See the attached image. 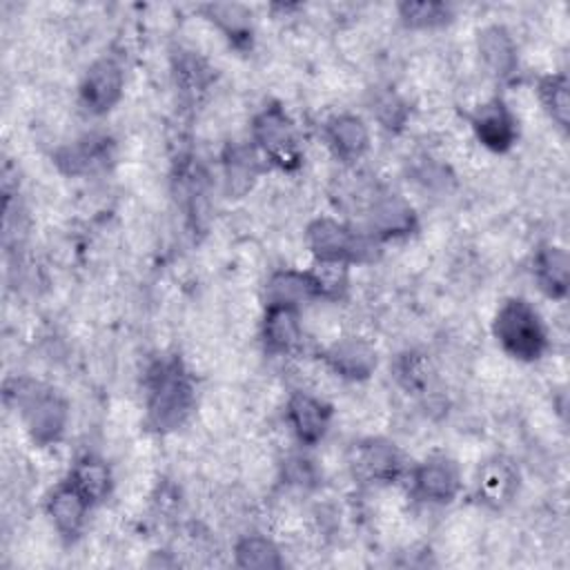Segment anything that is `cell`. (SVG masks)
<instances>
[{
	"label": "cell",
	"instance_id": "6da1fadb",
	"mask_svg": "<svg viewBox=\"0 0 570 570\" xmlns=\"http://www.w3.org/2000/svg\"><path fill=\"white\" fill-rule=\"evenodd\" d=\"M494 336L499 345L519 361H534L548 345L546 325L539 312L523 298L505 301L494 316Z\"/></svg>",
	"mask_w": 570,
	"mask_h": 570
},
{
	"label": "cell",
	"instance_id": "7a4b0ae2",
	"mask_svg": "<svg viewBox=\"0 0 570 570\" xmlns=\"http://www.w3.org/2000/svg\"><path fill=\"white\" fill-rule=\"evenodd\" d=\"M7 396L16 399V407L33 441L47 445L56 441L67 423V403L49 387L20 379L16 381V392L7 390Z\"/></svg>",
	"mask_w": 570,
	"mask_h": 570
},
{
	"label": "cell",
	"instance_id": "3957f363",
	"mask_svg": "<svg viewBox=\"0 0 570 570\" xmlns=\"http://www.w3.org/2000/svg\"><path fill=\"white\" fill-rule=\"evenodd\" d=\"M191 407V387L178 363H160L149 383V423L156 430H171Z\"/></svg>",
	"mask_w": 570,
	"mask_h": 570
},
{
	"label": "cell",
	"instance_id": "277c9868",
	"mask_svg": "<svg viewBox=\"0 0 570 570\" xmlns=\"http://www.w3.org/2000/svg\"><path fill=\"white\" fill-rule=\"evenodd\" d=\"M307 245L318 261L350 263L365 261L372 254V243L367 236L332 218H318L307 227Z\"/></svg>",
	"mask_w": 570,
	"mask_h": 570
},
{
	"label": "cell",
	"instance_id": "5b68a950",
	"mask_svg": "<svg viewBox=\"0 0 570 570\" xmlns=\"http://www.w3.org/2000/svg\"><path fill=\"white\" fill-rule=\"evenodd\" d=\"M252 131H254V140L258 145V149L272 163L281 165L283 169L298 165L301 151H298L296 129H294V122L289 120V116L281 107L263 109L256 116Z\"/></svg>",
	"mask_w": 570,
	"mask_h": 570
},
{
	"label": "cell",
	"instance_id": "8992f818",
	"mask_svg": "<svg viewBox=\"0 0 570 570\" xmlns=\"http://www.w3.org/2000/svg\"><path fill=\"white\" fill-rule=\"evenodd\" d=\"M122 85L125 76L120 65L114 58H100L89 67V71L82 78L80 100L89 111L105 114L118 102Z\"/></svg>",
	"mask_w": 570,
	"mask_h": 570
},
{
	"label": "cell",
	"instance_id": "52a82bcc",
	"mask_svg": "<svg viewBox=\"0 0 570 570\" xmlns=\"http://www.w3.org/2000/svg\"><path fill=\"white\" fill-rule=\"evenodd\" d=\"M459 485V468L448 456H430L414 470V490L425 501L448 503L456 497Z\"/></svg>",
	"mask_w": 570,
	"mask_h": 570
},
{
	"label": "cell",
	"instance_id": "ba28073f",
	"mask_svg": "<svg viewBox=\"0 0 570 570\" xmlns=\"http://www.w3.org/2000/svg\"><path fill=\"white\" fill-rule=\"evenodd\" d=\"M472 129L476 138L492 151H505L517 138V122L503 100L494 98L481 105L472 116Z\"/></svg>",
	"mask_w": 570,
	"mask_h": 570
},
{
	"label": "cell",
	"instance_id": "9c48e42d",
	"mask_svg": "<svg viewBox=\"0 0 570 570\" xmlns=\"http://www.w3.org/2000/svg\"><path fill=\"white\" fill-rule=\"evenodd\" d=\"M330 405L316 396L298 392L287 403V421L303 443L314 445L316 441H321L330 428Z\"/></svg>",
	"mask_w": 570,
	"mask_h": 570
},
{
	"label": "cell",
	"instance_id": "30bf717a",
	"mask_svg": "<svg viewBox=\"0 0 570 570\" xmlns=\"http://www.w3.org/2000/svg\"><path fill=\"white\" fill-rule=\"evenodd\" d=\"M89 508H91L89 499L73 485L71 479L60 483L47 503L53 525L65 537H76L82 530Z\"/></svg>",
	"mask_w": 570,
	"mask_h": 570
},
{
	"label": "cell",
	"instance_id": "8fae6325",
	"mask_svg": "<svg viewBox=\"0 0 570 570\" xmlns=\"http://www.w3.org/2000/svg\"><path fill=\"white\" fill-rule=\"evenodd\" d=\"M330 367L350 381L367 379L376 367V352L363 338H343L336 341L325 354Z\"/></svg>",
	"mask_w": 570,
	"mask_h": 570
},
{
	"label": "cell",
	"instance_id": "7c38bea8",
	"mask_svg": "<svg viewBox=\"0 0 570 570\" xmlns=\"http://www.w3.org/2000/svg\"><path fill=\"white\" fill-rule=\"evenodd\" d=\"M325 138H327V145L332 147V151L345 163L358 160L370 145L367 127L363 125V120L358 116H352V114L332 118L325 127Z\"/></svg>",
	"mask_w": 570,
	"mask_h": 570
},
{
	"label": "cell",
	"instance_id": "4fadbf2b",
	"mask_svg": "<svg viewBox=\"0 0 570 570\" xmlns=\"http://www.w3.org/2000/svg\"><path fill=\"white\" fill-rule=\"evenodd\" d=\"M479 499L492 508L505 505L517 492V470L510 461L497 456L481 465L476 476Z\"/></svg>",
	"mask_w": 570,
	"mask_h": 570
},
{
	"label": "cell",
	"instance_id": "5bb4252c",
	"mask_svg": "<svg viewBox=\"0 0 570 570\" xmlns=\"http://www.w3.org/2000/svg\"><path fill=\"white\" fill-rule=\"evenodd\" d=\"M301 323L298 309L285 305H267L265 323H263V338L269 352H289L301 343Z\"/></svg>",
	"mask_w": 570,
	"mask_h": 570
},
{
	"label": "cell",
	"instance_id": "9a60e30c",
	"mask_svg": "<svg viewBox=\"0 0 570 570\" xmlns=\"http://www.w3.org/2000/svg\"><path fill=\"white\" fill-rule=\"evenodd\" d=\"M479 53L488 67V71L497 78H505L514 71L517 67V47L510 33L499 27H485L479 33Z\"/></svg>",
	"mask_w": 570,
	"mask_h": 570
},
{
	"label": "cell",
	"instance_id": "2e32d148",
	"mask_svg": "<svg viewBox=\"0 0 570 570\" xmlns=\"http://www.w3.org/2000/svg\"><path fill=\"white\" fill-rule=\"evenodd\" d=\"M370 225L379 236L407 234L414 227V212L403 198L394 194H385L374 198L372 212H370Z\"/></svg>",
	"mask_w": 570,
	"mask_h": 570
},
{
	"label": "cell",
	"instance_id": "e0dca14e",
	"mask_svg": "<svg viewBox=\"0 0 570 570\" xmlns=\"http://www.w3.org/2000/svg\"><path fill=\"white\" fill-rule=\"evenodd\" d=\"M312 296H316V292H314L309 274L294 272V269H283V272L272 274L267 289H265L267 305H285V307H296V309L303 301H307Z\"/></svg>",
	"mask_w": 570,
	"mask_h": 570
},
{
	"label": "cell",
	"instance_id": "ac0fdd59",
	"mask_svg": "<svg viewBox=\"0 0 570 570\" xmlns=\"http://www.w3.org/2000/svg\"><path fill=\"white\" fill-rule=\"evenodd\" d=\"M356 468L374 481H392L401 470V456L385 441H367L356 452Z\"/></svg>",
	"mask_w": 570,
	"mask_h": 570
},
{
	"label": "cell",
	"instance_id": "d6986e66",
	"mask_svg": "<svg viewBox=\"0 0 570 570\" xmlns=\"http://www.w3.org/2000/svg\"><path fill=\"white\" fill-rule=\"evenodd\" d=\"M534 274L539 287L554 298H561L568 289V254L561 247L548 245L534 256Z\"/></svg>",
	"mask_w": 570,
	"mask_h": 570
},
{
	"label": "cell",
	"instance_id": "ffe728a7",
	"mask_svg": "<svg viewBox=\"0 0 570 570\" xmlns=\"http://www.w3.org/2000/svg\"><path fill=\"white\" fill-rule=\"evenodd\" d=\"M73 485L89 499V503H98L102 501L109 490H111V474H109V468L100 461V459H94V456H85L76 463V468L71 470V476Z\"/></svg>",
	"mask_w": 570,
	"mask_h": 570
},
{
	"label": "cell",
	"instance_id": "44dd1931",
	"mask_svg": "<svg viewBox=\"0 0 570 570\" xmlns=\"http://www.w3.org/2000/svg\"><path fill=\"white\" fill-rule=\"evenodd\" d=\"M234 554H236V563L240 568L272 570V568L283 566L278 548L265 537H245V539H240Z\"/></svg>",
	"mask_w": 570,
	"mask_h": 570
},
{
	"label": "cell",
	"instance_id": "7402d4cb",
	"mask_svg": "<svg viewBox=\"0 0 570 570\" xmlns=\"http://www.w3.org/2000/svg\"><path fill=\"white\" fill-rule=\"evenodd\" d=\"M207 16L232 38L234 42H247L252 36L249 13L240 4H207Z\"/></svg>",
	"mask_w": 570,
	"mask_h": 570
},
{
	"label": "cell",
	"instance_id": "603a6c76",
	"mask_svg": "<svg viewBox=\"0 0 570 570\" xmlns=\"http://www.w3.org/2000/svg\"><path fill=\"white\" fill-rule=\"evenodd\" d=\"M539 96L548 114L559 127H568V114H570V96H568V80L563 73H552L541 80Z\"/></svg>",
	"mask_w": 570,
	"mask_h": 570
},
{
	"label": "cell",
	"instance_id": "cb8c5ba5",
	"mask_svg": "<svg viewBox=\"0 0 570 570\" xmlns=\"http://www.w3.org/2000/svg\"><path fill=\"white\" fill-rule=\"evenodd\" d=\"M316 296H338L347 285V263L318 261L312 272H307Z\"/></svg>",
	"mask_w": 570,
	"mask_h": 570
},
{
	"label": "cell",
	"instance_id": "d4e9b609",
	"mask_svg": "<svg viewBox=\"0 0 570 570\" xmlns=\"http://www.w3.org/2000/svg\"><path fill=\"white\" fill-rule=\"evenodd\" d=\"M399 11L403 22L416 29L439 27L450 20V7L443 2H403Z\"/></svg>",
	"mask_w": 570,
	"mask_h": 570
},
{
	"label": "cell",
	"instance_id": "484cf974",
	"mask_svg": "<svg viewBox=\"0 0 570 570\" xmlns=\"http://www.w3.org/2000/svg\"><path fill=\"white\" fill-rule=\"evenodd\" d=\"M376 118L385 125V127H399L403 120H405V105L399 96L394 94H383L379 100H376Z\"/></svg>",
	"mask_w": 570,
	"mask_h": 570
}]
</instances>
